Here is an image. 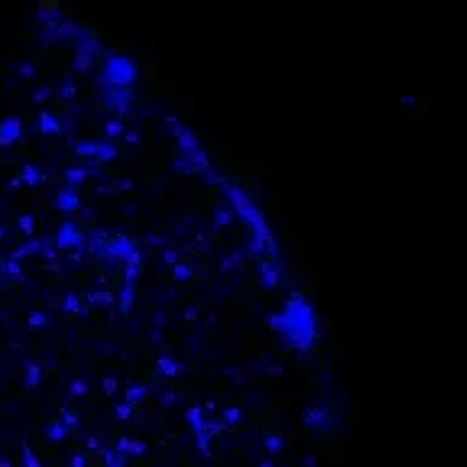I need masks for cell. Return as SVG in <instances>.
Listing matches in <instances>:
<instances>
[{
  "instance_id": "6da1fadb",
  "label": "cell",
  "mask_w": 467,
  "mask_h": 467,
  "mask_svg": "<svg viewBox=\"0 0 467 467\" xmlns=\"http://www.w3.org/2000/svg\"><path fill=\"white\" fill-rule=\"evenodd\" d=\"M268 326L280 334L287 346L297 351H309L317 341V314L314 306L306 302L299 292H292L285 306L268 317Z\"/></svg>"
},
{
  "instance_id": "7a4b0ae2",
  "label": "cell",
  "mask_w": 467,
  "mask_h": 467,
  "mask_svg": "<svg viewBox=\"0 0 467 467\" xmlns=\"http://www.w3.org/2000/svg\"><path fill=\"white\" fill-rule=\"evenodd\" d=\"M222 188H224L226 197H229V202H231V212H234V217H239L243 224L253 231V236H258V239H268V236H273V231L268 229V222H265L263 212L258 210V205L248 197V195L243 193L239 185H234V183H229V180H222Z\"/></svg>"
},
{
  "instance_id": "3957f363",
  "label": "cell",
  "mask_w": 467,
  "mask_h": 467,
  "mask_svg": "<svg viewBox=\"0 0 467 467\" xmlns=\"http://www.w3.org/2000/svg\"><path fill=\"white\" fill-rule=\"evenodd\" d=\"M185 421L190 423V428H193L195 433V445H197V450L202 452L205 457H210V435H207V431H205V409H202V404H195V406H190L188 411H185Z\"/></svg>"
},
{
  "instance_id": "277c9868",
  "label": "cell",
  "mask_w": 467,
  "mask_h": 467,
  "mask_svg": "<svg viewBox=\"0 0 467 467\" xmlns=\"http://www.w3.org/2000/svg\"><path fill=\"white\" fill-rule=\"evenodd\" d=\"M73 153L83 156V159H95V161H114L117 159V146L110 141H95V139H85L73 146Z\"/></svg>"
},
{
  "instance_id": "5b68a950",
  "label": "cell",
  "mask_w": 467,
  "mask_h": 467,
  "mask_svg": "<svg viewBox=\"0 0 467 467\" xmlns=\"http://www.w3.org/2000/svg\"><path fill=\"white\" fill-rule=\"evenodd\" d=\"M105 78L112 85H117V88H124V85L134 81V66L129 64L127 59H122V56H112L107 61V66H105Z\"/></svg>"
},
{
  "instance_id": "8992f818",
  "label": "cell",
  "mask_w": 467,
  "mask_h": 467,
  "mask_svg": "<svg viewBox=\"0 0 467 467\" xmlns=\"http://www.w3.org/2000/svg\"><path fill=\"white\" fill-rule=\"evenodd\" d=\"M81 246H83V234H81V229H78V224L64 222V224L59 226V231H56V248L59 251H66V248L81 251Z\"/></svg>"
},
{
  "instance_id": "52a82bcc",
  "label": "cell",
  "mask_w": 467,
  "mask_h": 467,
  "mask_svg": "<svg viewBox=\"0 0 467 467\" xmlns=\"http://www.w3.org/2000/svg\"><path fill=\"white\" fill-rule=\"evenodd\" d=\"M302 419H304L306 428L329 431V426H331V411H329V406H322V404L319 406H309V409H304Z\"/></svg>"
},
{
  "instance_id": "ba28073f",
  "label": "cell",
  "mask_w": 467,
  "mask_h": 467,
  "mask_svg": "<svg viewBox=\"0 0 467 467\" xmlns=\"http://www.w3.org/2000/svg\"><path fill=\"white\" fill-rule=\"evenodd\" d=\"M260 285L263 287H268V290H273V287H277L280 285V277H282V265L277 263V260H273V258H268V260H263L260 263Z\"/></svg>"
},
{
  "instance_id": "9c48e42d",
  "label": "cell",
  "mask_w": 467,
  "mask_h": 467,
  "mask_svg": "<svg viewBox=\"0 0 467 467\" xmlns=\"http://www.w3.org/2000/svg\"><path fill=\"white\" fill-rule=\"evenodd\" d=\"M22 139V122L20 117H5L0 122V146H13Z\"/></svg>"
},
{
  "instance_id": "30bf717a",
  "label": "cell",
  "mask_w": 467,
  "mask_h": 467,
  "mask_svg": "<svg viewBox=\"0 0 467 467\" xmlns=\"http://www.w3.org/2000/svg\"><path fill=\"white\" fill-rule=\"evenodd\" d=\"M136 246L129 241L127 236H117V239H110L105 243V253L102 258H114V260H127V256L134 251Z\"/></svg>"
},
{
  "instance_id": "8fae6325",
  "label": "cell",
  "mask_w": 467,
  "mask_h": 467,
  "mask_svg": "<svg viewBox=\"0 0 467 467\" xmlns=\"http://www.w3.org/2000/svg\"><path fill=\"white\" fill-rule=\"evenodd\" d=\"M105 97H107V105H110L117 114H127L129 102H131V95H129L127 88H117V85H112V88H107Z\"/></svg>"
},
{
  "instance_id": "7c38bea8",
  "label": "cell",
  "mask_w": 467,
  "mask_h": 467,
  "mask_svg": "<svg viewBox=\"0 0 467 467\" xmlns=\"http://www.w3.org/2000/svg\"><path fill=\"white\" fill-rule=\"evenodd\" d=\"M54 207L61 212H76L78 207H81V197H78V193H76V188H64V190H59V195H56V200H54Z\"/></svg>"
},
{
  "instance_id": "4fadbf2b",
  "label": "cell",
  "mask_w": 467,
  "mask_h": 467,
  "mask_svg": "<svg viewBox=\"0 0 467 467\" xmlns=\"http://www.w3.org/2000/svg\"><path fill=\"white\" fill-rule=\"evenodd\" d=\"M112 450L119 452V455H144V452H146V443H144V440H134V438L122 435V438H117V443H114Z\"/></svg>"
},
{
  "instance_id": "5bb4252c",
  "label": "cell",
  "mask_w": 467,
  "mask_h": 467,
  "mask_svg": "<svg viewBox=\"0 0 467 467\" xmlns=\"http://www.w3.org/2000/svg\"><path fill=\"white\" fill-rule=\"evenodd\" d=\"M156 372H159L161 377H178V375L183 372V365L178 363L176 358H171V355H159V360H156Z\"/></svg>"
},
{
  "instance_id": "9a60e30c",
  "label": "cell",
  "mask_w": 467,
  "mask_h": 467,
  "mask_svg": "<svg viewBox=\"0 0 467 467\" xmlns=\"http://www.w3.org/2000/svg\"><path fill=\"white\" fill-rule=\"evenodd\" d=\"M20 183H25V185H30V188L42 185V183H44V173H42V168L34 166V163H25L22 171H20Z\"/></svg>"
},
{
  "instance_id": "2e32d148",
  "label": "cell",
  "mask_w": 467,
  "mask_h": 467,
  "mask_svg": "<svg viewBox=\"0 0 467 467\" xmlns=\"http://www.w3.org/2000/svg\"><path fill=\"white\" fill-rule=\"evenodd\" d=\"M37 129L42 134H61V119L54 112H42L37 119Z\"/></svg>"
},
{
  "instance_id": "e0dca14e",
  "label": "cell",
  "mask_w": 467,
  "mask_h": 467,
  "mask_svg": "<svg viewBox=\"0 0 467 467\" xmlns=\"http://www.w3.org/2000/svg\"><path fill=\"white\" fill-rule=\"evenodd\" d=\"M134 297H136V282L124 280V285L119 290V309H122V314H129V309L134 304Z\"/></svg>"
},
{
  "instance_id": "ac0fdd59",
  "label": "cell",
  "mask_w": 467,
  "mask_h": 467,
  "mask_svg": "<svg viewBox=\"0 0 467 467\" xmlns=\"http://www.w3.org/2000/svg\"><path fill=\"white\" fill-rule=\"evenodd\" d=\"M39 382H42V368H39V363L27 360L25 363V387L34 389V387H39Z\"/></svg>"
},
{
  "instance_id": "d6986e66",
  "label": "cell",
  "mask_w": 467,
  "mask_h": 467,
  "mask_svg": "<svg viewBox=\"0 0 467 467\" xmlns=\"http://www.w3.org/2000/svg\"><path fill=\"white\" fill-rule=\"evenodd\" d=\"M88 176H90V168L73 166V168L66 171V185H68V188H78V185H83V183L88 180Z\"/></svg>"
},
{
  "instance_id": "ffe728a7",
  "label": "cell",
  "mask_w": 467,
  "mask_h": 467,
  "mask_svg": "<svg viewBox=\"0 0 467 467\" xmlns=\"http://www.w3.org/2000/svg\"><path fill=\"white\" fill-rule=\"evenodd\" d=\"M61 309H64L66 314H81V317H85V314H88V309L83 306V302L78 299V294H76V292H66Z\"/></svg>"
},
{
  "instance_id": "44dd1931",
  "label": "cell",
  "mask_w": 467,
  "mask_h": 467,
  "mask_svg": "<svg viewBox=\"0 0 467 467\" xmlns=\"http://www.w3.org/2000/svg\"><path fill=\"white\" fill-rule=\"evenodd\" d=\"M85 297H88V302H90V304H95V306H110V304H114V294H112V292H107V290H93V292H88Z\"/></svg>"
},
{
  "instance_id": "7402d4cb",
  "label": "cell",
  "mask_w": 467,
  "mask_h": 467,
  "mask_svg": "<svg viewBox=\"0 0 467 467\" xmlns=\"http://www.w3.org/2000/svg\"><path fill=\"white\" fill-rule=\"evenodd\" d=\"M146 394H148V389H146V385H131L124 392V402L131 404V406H136L139 402H144Z\"/></svg>"
},
{
  "instance_id": "603a6c76",
  "label": "cell",
  "mask_w": 467,
  "mask_h": 467,
  "mask_svg": "<svg viewBox=\"0 0 467 467\" xmlns=\"http://www.w3.org/2000/svg\"><path fill=\"white\" fill-rule=\"evenodd\" d=\"M44 433H47V438L51 443H59V440H64L66 435H68V428H66L61 421H54V423H49L47 428H44Z\"/></svg>"
},
{
  "instance_id": "cb8c5ba5",
  "label": "cell",
  "mask_w": 467,
  "mask_h": 467,
  "mask_svg": "<svg viewBox=\"0 0 467 467\" xmlns=\"http://www.w3.org/2000/svg\"><path fill=\"white\" fill-rule=\"evenodd\" d=\"M263 448L270 452V455H277V452H282V448H285V440H282V435H268L263 440Z\"/></svg>"
},
{
  "instance_id": "d4e9b609",
  "label": "cell",
  "mask_w": 467,
  "mask_h": 467,
  "mask_svg": "<svg viewBox=\"0 0 467 467\" xmlns=\"http://www.w3.org/2000/svg\"><path fill=\"white\" fill-rule=\"evenodd\" d=\"M22 467H44L42 465V460L32 452L30 443H22Z\"/></svg>"
},
{
  "instance_id": "484cf974",
  "label": "cell",
  "mask_w": 467,
  "mask_h": 467,
  "mask_svg": "<svg viewBox=\"0 0 467 467\" xmlns=\"http://www.w3.org/2000/svg\"><path fill=\"white\" fill-rule=\"evenodd\" d=\"M231 222H234L231 207H217V210H214V224L217 226H229Z\"/></svg>"
},
{
  "instance_id": "4316f807",
  "label": "cell",
  "mask_w": 467,
  "mask_h": 467,
  "mask_svg": "<svg viewBox=\"0 0 467 467\" xmlns=\"http://www.w3.org/2000/svg\"><path fill=\"white\" fill-rule=\"evenodd\" d=\"M122 134H124V127H122L119 117H114V119H107V122H105V136H107V139L122 136Z\"/></svg>"
},
{
  "instance_id": "83f0119b",
  "label": "cell",
  "mask_w": 467,
  "mask_h": 467,
  "mask_svg": "<svg viewBox=\"0 0 467 467\" xmlns=\"http://www.w3.org/2000/svg\"><path fill=\"white\" fill-rule=\"evenodd\" d=\"M34 217L32 214H20V219H17V226H20V231L25 234V236H30L32 239V234H34Z\"/></svg>"
},
{
  "instance_id": "f1b7e54d",
  "label": "cell",
  "mask_w": 467,
  "mask_h": 467,
  "mask_svg": "<svg viewBox=\"0 0 467 467\" xmlns=\"http://www.w3.org/2000/svg\"><path fill=\"white\" fill-rule=\"evenodd\" d=\"M241 409L239 406H229V409H224V416H222V423L224 426H236L239 421H241Z\"/></svg>"
},
{
  "instance_id": "f546056e",
  "label": "cell",
  "mask_w": 467,
  "mask_h": 467,
  "mask_svg": "<svg viewBox=\"0 0 467 467\" xmlns=\"http://www.w3.org/2000/svg\"><path fill=\"white\" fill-rule=\"evenodd\" d=\"M59 421L64 423L68 431H71V428H78V426H81V419H78V416H76V414H73V411H71L68 406H64V409H61V419H59Z\"/></svg>"
},
{
  "instance_id": "4dcf8cb0",
  "label": "cell",
  "mask_w": 467,
  "mask_h": 467,
  "mask_svg": "<svg viewBox=\"0 0 467 467\" xmlns=\"http://www.w3.org/2000/svg\"><path fill=\"white\" fill-rule=\"evenodd\" d=\"M171 273H173V277H176V280L185 282V280H190V277H193V268H190V265H183V263H173Z\"/></svg>"
},
{
  "instance_id": "1f68e13d",
  "label": "cell",
  "mask_w": 467,
  "mask_h": 467,
  "mask_svg": "<svg viewBox=\"0 0 467 467\" xmlns=\"http://www.w3.org/2000/svg\"><path fill=\"white\" fill-rule=\"evenodd\" d=\"M3 273H8L10 277H15V280H22V265H20V260H5L3 263Z\"/></svg>"
},
{
  "instance_id": "d6a6232c",
  "label": "cell",
  "mask_w": 467,
  "mask_h": 467,
  "mask_svg": "<svg viewBox=\"0 0 467 467\" xmlns=\"http://www.w3.org/2000/svg\"><path fill=\"white\" fill-rule=\"evenodd\" d=\"M131 414H134V406L131 404H127V402H122V404H117L114 406V416L119 421H129L131 419Z\"/></svg>"
},
{
  "instance_id": "836d02e7",
  "label": "cell",
  "mask_w": 467,
  "mask_h": 467,
  "mask_svg": "<svg viewBox=\"0 0 467 467\" xmlns=\"http://www.w3.org/2000/svg\"><path fill=\"white\" fill-rule=\"evenodd\" d=\"M173 168H176V171H180V173H185V176H195V173H197V168H195V166L188 161V159H183V156H180V159L173 163Z\"/></svg>"
},
{
  "instance_id": "e575fe53",
  "label": "cell",
  "mask_w": 467,
  "mask_h": 467,
  "mask_svg": "<svg viewBox=\"0 0 467 467\" xmlns=\"http://www.w3.org/2000/svg\"><path fill=\"white\" fill-rule=\"evenodd\" d=\"M68 394H71V397H85V394H88V385H85L83 380H73Z\"/></svg>"
},
{
  "instance_id": "d590c367",
  "label": "cell",
  "mask_w": 467,
  "mask_h": 467,
  "mask_svg": "<svg viewBox=\"0 0 467 467\" xmlns=\"http://www.w3.org/2000/svg\"><path fill=\"white\" fill-rule=\"evenodd\" d=\"M27 324H30L32 329H44V326H47V317H44L42 312H32V314L27 317Z\"/></svg>"
},
{
  "instance_id": "8d00e7d4",
  "label": "cell",
  "mask_w": 467,
  "mask_h": 467,
  "mask_svg": "<svg viewBox=\"0 0 467 467\" xmlns=\"http://www.w3.org/2000/svg\"><path fill=\"white\" fill-rule=\"evenodd\" d=\"M139 273H141V265H127V270H124V280L136 282V280H139Z\"/></svg>"
},
{
  "instance_id": "74e56055",
  "label": "cell",
  "mask_w": 467,
  "mask_h": 467,
  "mask_svg": "<svg viewBox=\"0 0 467 467\" xmlns=\"http://www.w3.org/2000/svg\"><path fill=\"white\" fill-rule=\"evenodd\" d=\"M114 389H117V377H105L102 380V392L105 394H114Z\"/></svg>"
},
{
  "instance_id": "f35d334b",
  "label": "cell",
  "mask_w": 467,
  "mask_h": 467,
  "mask_svg": "<svg viewBox=\"0 0 467 467\" xmlns=\"http://www.w3.org/2000/svg\"><path fill=\"white\" fill-rule=\"evenodd\" d=\"M124 263H127V265H141V251H139V248H134V251L127 256V260H124Z\"/></svg>"
},
{
  "instance_id": "ab89813d",
  "label": "cell",
  "mask_w": 467,
  "mask_h": 467,
  "mask_svg": "<svg viewBox=\"0 0 467 467\" xmlns=\"http://www.w3.org/2000/svg\"><path fill=\"white\" fill-rule=\"evenodd\" d=\"M73 93H76V85H73V83H66L64 88L59 90V95H61V97H66V100H68V97L73 95Z\"/></svg>"
},
{
  "instance_id": "60d3db41",
  "label": "cell",
  "mask_w": 467,
  "mask_h": 467,
  "mask_svg": "<svg viewBox=\"0 0 467 467\" xmlns=\"http://www.w3.org/2000/svg\"><path fill=\"white\" fill-rule=\"evenodd\" d=\"M47 95H49V88H42V90H34L32 102H44V100H47Z\"/></svg>"
},
{
  "instance_id": "b9f144b4",
  "label": "cell",
  "mask_w": 467,
  "mask_h": 467,
  "mask_svg": "<svg viewBox=\"0 0 467 467\" xmlns=\"http://www.w3.org/2000/svg\"><path fill=\"white\" fill-rule=\"evenodd\" d=\"M71 467H85V455H73L71 457Z\"/></svg>"
},
{
  "instance_id": "7bdbcfd3",
  "label": "cell",
  "mask_w": 467,
  "mask_h": 467,
  "mask_svg": "<svg viewBox=\"0 0 467 467\" xmlns=\"http://www.w3.org/2000/svg\"><path fill=\"white\" fill-rule=\"evenodd\" d=\"M85 443H88V448H90V450H102V443H100V440H97V438H88V440H85Z\"/></svg>"
},
{
  "instance_id": "ee69618b",
  "label": "cell",
  "mask_w": 467,
  "mask_h": 467,
  "mask_svg": "<svg viewBox=\"0 0 467 467\" xmlns=\"http://www.w3.org/2000/svg\"><path fill=\"white\" fill-rule=\"evenodd\" d=\"M163 260L173 265V263H178V253H176V251H166V253H163Z\"/></svg>"
},
{
  "instance_id": "f6af8a7d",
  "label": "cell",
  "mask_w": 467,
  "mask_h": 467,
  "mask_svg": "<svg viewBox=\"0 0 467 467\" xmlns=\"http://www.w3.org/2000/svg\"><path fill=\"white\" fill-rule=\"evenodd\" d=\"M127 141H129V144H139L141 139H139V134H136V131H129V134H127Z\"/></svg>"
},
{
  "instance_id": "bcb514c9",
  "label": "cell",
  "mask_w": 467,
  "mask_h": 467,
  "mask_svg": "<svg viewBox=\"0 0 467 467\" xmlns=\"http://www.w3.org/2000/svg\"><path fill=\"white\" fill-rule=\"evenodd\" d=\"M304 467H317V460L314 457H304Z\"/></svg>"
},
{
  "instance_id": "7dc6e473",
  "label": "cell",
  "mask_w": 467,
  "mask_h": 467,
  "mask_svg": "<svg viewBox=\"0 0 467 467\" xmlns=\"http://www.w3.org/2000/svg\"><path fill=\"white\" fill-rule=\"evenodd\" d=\"M258 467H275V465H273V460H260Z\"/></svg>"
},
{
  "instance_id": "c3c4849f",
  "label": "cell",
  "mask_w": 467,
  "mask_h": 467,
  "mask_svg": "<svg viewBox=\"0 0 467 467\" xmlns=\"http://www.w3.org/2000/svg\"><path fill=\"white\" fill-rule=\"evenodd\" d=\"M0 467H10V462L8 460H0Z\"/></svg>"
},
{
  "instance_id": "681fc988",
  "label": "cell",
  "mask_w": 467,
  "mask_h": 467,
  "mask_svg": "<svg viewBox=\"0 0 467 467\" xmlns=\"http://www.w3.org/2000/svg\"><path fill=\"white\" fill-rule=\"evenodd\" d=\"M0 239H5V226H0Z\"/></svg>"
},
{
  "instance_id": "f907efd6",
  "label": "cell",
  "mask_w": 467,
  "mask_h": 467,
  "mask_svg": "<svg viewBox=\"0 0 467 467\" xmlns=\"http://www.w3.org/2000/svg\"><path fill=\"white\" fill-rule=\"evenodd\" d=\"M3 263H5V260H0V270H3Z\"/></svg>"
},
{
  "instance_id": "816d5d0a",
  "label": "cell",
  "mask_w": 467,
  "mask_h": 467,
  "mask_svg": "<svg viewBox=\"0 0 467 467\" xmlns=\"http://www.w3.org/2000/svg\"><path fill=\"white\" fill-rule=\"evenodd\" d=\"M0 285H3V277H0Z\"/></svg>"
},
{
  "instance_id": "f5cc1de1",
  "label": "cell",
  "mask_w": 467,
  "mask_h": 467,
  "mask_svg": "<svg viewBox=\"0 0 467 467\" xmlns=\"http://www.w3.org/2000/svg\"><path fill=\"white\" fill-rule=\"evenodd\" d=\"M0 210H3V202H0Z\"/></svg>"
}]
</instances>
